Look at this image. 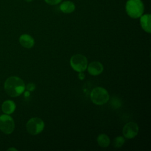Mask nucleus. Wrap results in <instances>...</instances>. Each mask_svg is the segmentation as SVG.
I'll return each instance as SVG.
<instances>
[{"instance_id":"f257e3e1","label":"nucleus","mask_w":151,"mask_h":151,"mask_svg":"<svg viewBox=\"0 0 151 151\" xmlns=\"http://www.w3.org/2000/svg\"><path fill=\"white\" fill-rule=\"evenodd\" d=\"M25 89V85L24 81L17 76L8 78L4 83V90L6 93L12 97L20 96Z\"/></svg>"},{"instance_id":"f03ea898","label":"nucleus","mask_w":151,"mask_h":151,"mask_svg":"<svg viewBox=\"0 0 151 151\" xmlns=\"http://www.w3.org/2000/svg\"><path fill=\"white\" fill-rule=\"evenodd\" d=\"M144 9V4L142 0H127L126 3L125 10L130 18H140L143 15Z\"/></svg>"},{"instance_id":"7ed1b4c3","label":"nucleus","mask_w":151,"mask_h":151,"mask_svg":"<svg viewBox=\"0 0 151 151\" xmlns=\"http://www.w3.org/2000/svg\"><path fill=\"white\" fill-rule=\"evenodd\" d=\"M90 98L93 103L97 105H103L108 101L109 94L105 88L97 87L91 91Z\"/></svg>"},{"instance_id":"20e7f679","label":"nucleus","mask_w":151,"mask_h":151,"mask_svg":"<svg viewBox=\"0 0 151 151\" xmlns=\"http://www.w3.org/2000/svg\"><path fill=\"white\" fill-rule=\"evenodd\" d=\"M44 121L42 119L38 117H32L27 122L26 129L29 134L36 135L44 130Z\"/></svg>"},{"instance_id":"39448f33","label":"nucleus","mask_w":151,"mask_h":151,"mask_svg":"<svg viewBox=\"0 0 151 151\" xmlns=\"http://www.w3.org/2000/svg\"><path fill=\"white\" fill-rule=\"evenodd\" d=\"M70 65L75 71L77 72H83L87 67V58L80 54L73 55L70 59Z\"/></svg>"},{"instance_id":"423d86ee","label":"nucleus","mask_w":151,"mask_h":151,"mask_svg":"<svg viewBox=\"0 0 151 151\" xmlns=\"http://www.w3.org/2000/svg\"><path fill=\"white\" fill-rule=\"evenodd\" d=\"M15 129L14 120L9 114H4L0 116V130L5 134H9Z\"/></svg>"},{"instance_id":"0eeeda50","label":"nucleus","mask_w":151,"mask_h":151,"mask_svg":"<svg viewBox=\"0 0 151 151\" xmlns=\"http://www.w3.org/2000/svg\"><path fill=\"white\" fill-rule=\"evenodd\" d=\"M139 126L134 122H129L126 123L123 129V134L127 139L134 138L138 133Z\"/></svg>"},{"instance_id":"6e6552de","label":"nucleus","mask_w":151,"mask_h":151,"mask_svg":"<svg viewBox=\"0 0 151 151\" xmlns=\"http://www.w3.org/2000/svg\"><path fill=\"white\" fill-rule=\"evenodd\" d=\"M87 67L88 72L93 76H97L103 71V65L99 61H93Z\"/></svg>"},{"instance_id":"1a4fd4ad","label":"nucleus","mask_w":151,"mask_h":151,"mask_svg":"<svg viewBox=\"0 0 151 151\" xmlns=\"http://www.w3.org/2000/svg\"><path fill=\"white\" fill-rule=\"evenodd\" d=\"M20 44L24 48H31L35 44L34 38L29 34H22L19 38Z\"/></svg>"},{"instance_id":"9d476101","label":"nucleus","mask_w":151,"mask_h":151,"mask_svg":"<svg viewBox=\"0 0 151 151\" xmlns=\"http://www.w3.org/2000/svg\"><path fill=\"white\" fill-rule=\"evenodd\" d=\"M150 19L151 15L149 14L142 15L140 17V24L142 29L147 33H150Z\"/></svg>"},{"instance_id":"9b49d317","label":"nucleus","mask_w":151,"mask_h":151,"mask_svg":"<svg viewBox=\"0 0 151 151\" xmlns=\"http://www.w3.org/2000/svg\"><path fill=\"white\" fill-rule=\"evenodd\" d=\"M16 109V104L14 101L11 100H7L3 102L1 106V109L4 113L6 114H11L15 111Z\"/></svg>"},{"instance_id":"f8f14e48","label":"nucleus","mask_w":151,"mask_h":151,"mask_svg":"<svg viewBox=\"0 0 151 151\" xmlns=\"http://www.w3.org/2000/svg\"><path fill=\"white\" fill-rule=\"evenodd\" d=\"M75 4L70 1H65L63 2L60 5V10L65 14H70L75 10Z\"/></svg>"},{"instance_id":"ddd939ff","label":"nucleus","mask_w":151,"mask_h":151,"mask_svg":"<svg viewBox=\"0 0 151 151\" xmlns=\"http://www.w3.org/2000/svg\"><path fill=\"white\" fill-rule=\"evenodd\" d=\"M97 142L98 145L101 147H107L109 146L110 143L109 136L104 133L100 134L97 138Z\"/></svg>"},{"instance_id":"4468645a","label":"nucleus","mask_w":151,"mask_h":151,"mask_svg":"<svg viewBox=\"0 0 151 151\" xmlns=\"http://www.w3.org/2000/svg\"><path fill=\"white\" fill-rule=\"evenodd\" d=\"M125 139L122 136H117L113 140V146L116 148L121 147L124 143Z\"/></svg>"},{"instance_id":"2eb2a0df","label":"nucleus","mask_w":151,"mask_h":151,"mask_svg":"<svg viewBox=\"0 0 151 151\" xmlns=\"http://www.w3.org/2000/svg\"><path fill=\"white\" fill-rule=\"evenodd\" d=\"M44 1L48 5H55L60 4L62 0H44Z\"/></svg>"},{"instance_id":"dca6fc26","label":"nucleus","mask_w":151,"mask_h":151,"mask_svg":"<svg viewBox=\"0 0 151 151\" xmlns=\"http://www.w3.org/2000/svg\"><path fill=\"white\" fill-rule=\"evenodd\" d=\"M25 88H27V90L28 91H34L35 88V84L34 83H29L27 85V86L25 87Z\"/></svg>"},{"instance_id":"f3484780","label":"nucleus","mask_w":151,"mask_h":151,"mask_svg":"<svg viewBox=\"0 0 151 151\" xmlns=\"http://www.w3.org/2000/svg\"><path fill=\"white\" fill-rule=\"evenodd\" d=\"M85 77V76L83 73V72H79V74H78V78L80 79V80H83Z\"/></svg>"},{"instance_id":"a211bd4d","label":"nucleus","mask_w":151,"mask_h":151,"mask_svg":"<svg viewBox=\"0 0 151 151\" xmlns=\"http://www.w3.org/2000/svg\"><path fill=\"white\" fill-rule=\"evenodd\" d=\"M7 150H8V151H9V150H14V151H17L18 150H17V149L14 148V147H10V148H9V149H7Z\"/></svg>"},{"instance_id":"6ab92c4d","label":"nucleus","mask_w":151,"mask_h":151,"mask_svg":"<svg viewBox=\"0 0 151 151\" xmlns=\"http://www.w3.org/2000/svg\"><path fill=\"white\" fill-rule=\"evenodd\" d=\"M25 1H26L27 2H31L32 0H24Z\"/></svg>"}]
</instances>
